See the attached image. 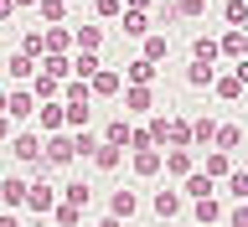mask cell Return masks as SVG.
I'll return each mask as SVG.
<instances>
[{
	"mask_svg": "<svg viewBox=\"0 0 248 227\" xmlns=\"http://www.w3.org/2000/svg\"><path fill=\"white\" fill-rule=\"evenodd\" d=\"M62 104H93V88L83 77H73V83H62Z\"/></svg>",
	"mask_w": 248,
	"mask_h": 227,
	"instance_id": "29",
	"label": "cell"
},
{
	"mask_svg": "<svg viewBox=\"0 0 248 227\" xmlns=\"http://www.w3.org/2000/svg\"><path fill=\"white\" fill-rule=\"evenodd\" d=\"M186 83H191V88H212V83H217V67H207V62H191V67H186Z\"/></svg>",
	"mask_w": 248,
	"mask_h": 227,
	"instance_id": "28",
	"label": "cell"
},
{
	"mask_svg": "<svg viewBox=\"0 0 248 227\" xmlns=\"http://www.w3.org/2000/svg\"><path fill=\"white\" fill-rule=\"evenodd\" d=\"M119 160H124L119 145H98V150H93V166L98 170H119Z\"/></svg>",
	"mask_w": 248,
	"mask_h": 227,
	"instance_id": "31",
	"label": "cell"
},
{
	"mask_svg": "<svg viewBox=\"0 0 248 227\" xmlns=\"http://www.w3.org/2000/svg\"><path fill=\"white\" fill-rule=\"evenodd\" d=\"M124 108H129V114H145V108H155V93L150 88H135V83H124Z\"/></svg>",
	"mask_w": 248,
	"mask_h": 227,
	"instance_id": "12",
	"label": "cell"
},
{
	"mask_svg": "<svg viewBox=\"0 0 248 227\" xmlns=\"http://www.w3.org/2000/svg\"><path fill=\"white\" fill-rule=\"evenodd\" d=\"M124 11H145L150 15V0H124Z\"/></svg>",
	"mask_w": 248,
	"mask_h": 227,
	"instance_id": "44",
	"label": "cell"
},
{
	"mask_svg": "<svg viewBox=\"0 0 248 227\" xmlns=\"http://www.w3.org/2000/svg\"><path fill=\"white\" fill-rule=\"evenodd\" d=\"M243 5H248V0H243Z\"/></svg>",
	"mask_w": 248,
	"mask_h": 227,
	"instance_id": "52",
	"label": "cell"
},
{
	"mask_svg": "<svg viewBox=\"0 0 248 227\" xmlns=\"http://www.w3.org/2000/svg\"><path fill=\"white\" fill-rule=\"evenodd\" d=\"M83 227H88V222H83Z\"/></svg>",
	"mask_w": 248,
	"mask_h": 227,
	"instance_id": "51",
	"label": "cell"
},
{
	"mask_svg": "<svg viewBox=\"0 0 248 227\" xmlns=\"http://www.w3.org/2000/svg\"><path fill=\"white\" fill-rule=\"evenodd\" d=\"M238 145H243V129H238V124H217V139H212V150L232 155V150H238Z\"/></svg>",
	"mask_w": 248,
	"mask_h": 227,
	"instance_id": "23",
	"label": "cell"
},
{
	"mask_svg": "<svg viewBox=\"0 0 248 227\" xmlns=\"http://www.w3.org/2000/svg\"><path fill=\"white\" fill-rule=\"evenodd\" d=\"M46 166H73L78 160V150H73V135H52L46 139V155H42Z\"/></svg>",
	"mask_w": 248,
	"mask_h": 227,
	"instance_id": "5",
	"label": "cell"
},
{
	"mask_svg": "<svg viewBox=\"0 0 248 227\" xmlns=\"http://www.w3.org/2000/svg\"><path fill=\"white\" fill-rule=\"evenodd\" d=\"M5 135H11V119H0V139H5Z\"/></svg>",
	"mask_w": 248,
	"mask_h": 227,
	"instance_id": "48",
	"label": "cell"
},
{
	"mask_svg": "<svg viewBox=\"0 0 248 227\" xmlns=\"http://www.w3.org/2000/svg\"><path fill=\"white\" fill-rule=\"evenodd\" d=\"M212 139H217V119L202 114V119L191 124V150H212Z\"/></svg>",
	"mask_w": 248,
	"mask_h": 227,
	"instance_id": "16",
	"label": "cell"
},
{
	"mask_svg": "<svg viewBox=\"0 0 248 227\" xmlns=\"http://www.w3.org/2000/svg\"><path fill=\"white\" fill-rule=\"evenodd\" d=\"M119 26H124V36H140V42H145V36L155 31V21H150L145 11H124V15H119Z\"/></svg>",
	"mask_w": 248,
	"mask_h": 227,
	"instance_id": "10",
	"label": "cell"
},
{
	"mask_svg": "<svg viewBox=\"0 0 248 227\" xmlns=\"http://www.w3.org/2000/svg\"><path fill=\"white\" fill-rule=\"evenodd\" d=\"M42 150H46V145H42V135H31V129L11 139V155L21 160V166H46V160H42Z\"/></svg>",
	"mask_w": 248,
	"mask_h": 227,
	"instance_id": "2",
	"label": "cell"
},
{
	"mask_svg": "<svg viewBox=\"0 0 248 227\" xmlns=\"http://www.w3.org/2000/svg\"><path fill=\"white\" fill-rule=\"evenodd\" d=\"M104 62H98V52H73V77H83V83H93V73H98Z\"/></svg>",
	"mask_w": 248,
	"mask_h": 227,
	"instance_id": "25",
	"label": "cell"
},
{
	"mask_svg": "<svg viewBox=\"0 0 248 227\" xmlns=\"http://www.w3.org/2000/svg\"><path fill=\"white\" fill-rule=\"evenodd\" d=\"M135 207H140L135 191H114V197H108V217H119V222H129V217H135Z\"/></svg>",
	"mask_w": 248,
	"mask_h": 227,
	"instance_id": "17",
	"label": "cell"
},
{
	"mask_svg": "<svg viewBox=\"0 0 248 227\" xmlns=\"http://www.w3.org/2000/svg\"><path fill=\"white\" fill-rule=\"evenodd\" d=\"M93 15H98V21H119V15H124V0H93Z\"/></svg>",
	"mask_w": 248,
	"mask_h": 227,
	"instance_id": "35",
	"label": "cell"
},
{
	"mask_svg": "<svg viewBox=\"0 0 248 227\" xmlns=\"http://www.w3.org/2000/svg\"><path fill=\"white\" fill-rule=\"evenodd\" d=\"M36 108H42V104H36L31 88H11V93H5V119H31Z\"/></svg>",
	"mask_w": 248,
	"mask_h": 227,
	"instance_id": "3",
	"label": "cell"
},
{
	"mask_svg": "<svg viewBox=\"0 0 248 227\" xmlns=\"http://www.w3.org/2000/svg\"><path fill=\"white\" fill-rule=\"evenodd\" d=\"M0 207H26V181L21 176H0Z\"/></svg>",
	"mask_w": 248,
	"mask_h": 227,
	"instance_id": "8",
	"label": "cell"
},
{
	"mask_svg": "<svg viewBox=\"0 0 248 227\" xmlns=\"http://www.w3.org/2000/svg\"><path fill=\"white\" fill-rule=\"evenodd\" d=\"M166 52H170V36H166V31H150V36H145V52H140V57H145V62H160Z\"/></svg>",
	"mask_w": 248,
	"mask_h": 227,
	"instance_id": "26",
	"label": "cell"
},
{
	"mask_svg": "<svg viewBox=\"0 0 248 227\" xmlns=\"http://www.w3.org/2000/svg\"><path fill=\"white\" fill-rule=\"evenodd\" d=\"M160 155H166V170L176 181H186V176L197 170V150H160Z\"/></svg>",
	"mask_w": 248,
	"mask_h": 227,
	"instance_id": "6",
	"label": "cell"
},
{
	"mask_svg": "<svg viewBox=\"0 0 248 227\" xmlns=\"http://www.w3.org/2000/svg\"><path fill=\"white\" fill-rule=\"evenodd\" d=\"M150 207H155V217H166V222H170V217H181L186 197H181V191H155V201H150Z\"/></svg>",
	"mask_w": 248,
	"mask_h": 227,
	"instance_id": "13",
	"label": "cell"
},
{
	"mask_svg": "<svg viewBox=\"0 0 248 227\" xmlns=\"http://www.w3.org/2000/svg\"><path fill=\"white\" fill-rule=\"evenodd\" d=\"M217 46H222V57L243 62V57H248V31H222V36H217Z\"/></svg>",
	"mask_w": 248,
	"mask_h": 227,
	"instance_id": "9",
	"label": "cell"
},
{
	"mask_svg": "<svg viewBox=\"0 0 248 227\" xmlns=\"http://www.w3.org/2000/svg\"><path fill=\"white\" fill-rule=\"evenodd\" d=\"M228 227H248V201H238V207L228 212Z\"/></svg>",
	"mask_w": 248,
	"mask_h": 227,
	"instance_id": "43",
	"label": "cell"
},
{
	"mask_svg": "<svg viewBox=\"0 0 248 227\" xmlns=\"http://www.w3.org/2000/svg\"><path fill=\"white\" fill-rule=\"evenodd\" d=\"M212 93H217V98H228V104H232V98H243V83H238V73H217Z\"/></svg>",
	"mask_w": 248,
	"mask_h": 227,
	"instance_id": "27",
	"label": "cell"
},
{
	"mask_svg": "<svg viewBox=\"0 0 248 227\" xmlns=\"http://www.w3.org/2000/svg\"><path fill=\"white\" fill-rule=\"evenodd\" d=\"M98 227H124V222H119V217H104V222H98Z\"/></svg>",
	"mask_w": 248,
	"mask_h": 227,
	"instance_id": "46",
	"label": "cell"
},
{
	"mask_svg": "<svg viewBox=\"0 0 248 227\" xmlns=\"http://www.w3.org/2000/svg\"><path fill=\"white\" fill-rule=\"evenodd\" d=\"M129 150H155V139H150V129H135V135H129Z\"/></svg>",
	"mask_w": 248,
	"mask_h": 227,
	"instance_id": "42",
	"label": "cell"
},
{
	"mask_svg": "<svg viewBox=\"0 0 248 227\" xmlns=\"http://www.w3.org/2000/svg\"><path fill=\"white\" fill-rule=\"evenodd\" d=\"M88 88H93V98H119V93H124V77H119V67H98Z\"/></svg>",
	"mask_w": 248,
	"mask_h": 227,
	"instance_id": "4",
	"label": "cell"
},
{
	"mask_svg": "<svg viewBox=\"0 0 248 227\" xmlns=\"http://www.w3.org/2000/svg\"><path fill=\"white\" fill-rule=\"evenodd\" d=\"M191 217H197L202 227H212V222H228V212H222V201H217V197H202L197 207H191Z\"/></svg>",
	"mask_w": 248,
	"mask_h": 227,
	"instance_id": "15",
	"label": "cell"
},
{
	"mask_svg": "<svg viewBox=\"0 0 248 227\" xmlns=\"http://www.w3.org/2000/svg\"><path fill=\"white\" fill-rule=\"evenodd\" d=\"M129 135H135V124L119 114V119H108V129H104L98 139H104V145H119V150H124V145H129Z\"/></svg>",
	"mask_w": 248,
	"mask_h": 227,
	"instance_id": "20",
	"label": "cell"
},
{
	"mask_svg": "<svg viewBox=\"0 0 248 227\" xmlns=\"http://www.w3.org/2000/svg\"><path fill=\"white\" fill-rule=\"evenodd\" d=\"M11 5H16V11H26V5H36V0H11Z\"/></svg>",
	"mask_w": 248,
	"mask_h": 227,
	"instance_id": "47",
	"label": "cell"
},
{
	"mask_svg": "<svg viewBox=\"0 0 248 227\" xmlns=\"http://www.w3.org/2000/svg\"><path fill=\"white\" fill-rule=\"evenodd\" d=\"M217 57H222V46H217V36H207V31H202L197 42H191V62H207V67H217Z\"/></svg>",
	"mask_w": 248,
	"mask_h": 227,
	"instance_id": "14",
	"label": "cell"
},
{
	"mask_svg": "<svg viewBox=\"0 0 248 227\" xmlns=\"http://www.w3.org/2000/svg\"><path fill=\"white\" fill-rule=\"evenodd\" d=\"M26 207H31V212H57V186L46 181V170L26 186Z\"/></svg>",
	"mask_w": 248,
	"mask_h": 227,
	"instance_id": "1",
	"label": "cell"
},
{
	"mask_svg": "<svg viewBox=\"0 0 248 227\" xmlns=\"http://www.w3.org/2000/svg\"><path fill=\"white\" fill-rule=\"evenodd\" d=\"M129 166H135V176H160L166 155H160V150H135V160H129Z\"/></svg>",
	"mask_w": 248,
	"mask_h": 227,
	"instance_id": "18",
	"label": "cell"
},
{
	"mask_svg": "<svg viewBox=\"0 0 248 227\" xmlns=\"http://www.w3.org/2000/svg\"><path fill=\"white\" fill-rule=\"evenodd\" d=\"M67 108V124L73 129H88V119H93V104H62Z\"/></svg>",
	"mask_w": 248,
	"mask_h": 227,
	"instance_id": "34",
	"label": "cell"
},
{
	"mask_svg": "<svg viewBox=\"0 0 248 227\" xmlns=\"http://www.w3.org/2000/svg\"><path fill=\"white\" fill-rule=\"evenodd\" d=\"M212 191H217V181H212V176H202V170H191V176L181 181V197H191V201L212 197Z\"/></svg>",
	"mask_w": 248,
	"mask_h": 227,
	"instance_id": "11",
	"label": "cell"
},
{
	"mask_svg": "<svg viewBox=\"0 0 248 227\" xmlns=\"http://www.w3.org/2000/svg\"><path fill=\"white\" fill-rule=\"evenodd\" d=\"M5 73H11L16 83H31V77H36V57H26V52H16V57L5 62Z\"/></svg>",
	"mask_w": 248,
	"mask_h": 227,
	"instance_id": "24",
	"label": "cell"
},
{
	"mask_svg": "<svg viewBox=\"0 0 248 227\" xmlns=\"http://www.w3.org/2000/svg\"><path fill=\"white\" fill-rule=\"evenodd\" d=\"M36 11H42V21H52V26H57L62 15H67V5H62V0H36Z\"/></svg>",
	"mask_w": 248,
	"mask_h": 227,
	"instance_id": "40",
	"label": "cell"
},
{
	"mask_svg": "<svg viewBox=\"0 0 248 227\" xmlns=\"http://www.w3.org/2000/svg\"><path fill=\"white\" fill-rule=\"evenodd\" d=\"M222 21H228V31H243L248 26V5L243 0H228V5H222Z\"/></svg>",
	"mask_w": 248,
	"mask_h": 227,
	"instance_id": "32",
	"label": "cell"
},
{
	"mask_svg": "<svg viewBox=\"0 0 248 227\" xmlns=\"http://www.w3.org/2000/svg\"><path fill=\"white\" fill-rule=\"evenodd\" d=\"M36 114H42V129H46V135H62V124H67V108H62V98H57V104H42Z\"/></svg>",
	"mask_w": 248,
	"mask_h": 227,
	"instance_id": "21",
	"label": "cell"
},
{
	"mask_svg": "<svg viewBox=\"0 0 248 227\" xmlns=\"http://www.w3.org/2000/svg\"><path fill=\"white\" fill-rule=\"evenodd\" d=\"M62 5H67V0H62Z\"/></svg>",
	"mask_w": 248,
	"mask_h": 227,
	"instance_id": "50",
	"label": "cell"
},
{
	"mask_svg": "<svg viewBox=\"0 0 248 227\" xmlns=\"http://www.w3.org/2000/svg\"><path fill=\"white\" fill-rule=\"evenodd\" d=\"M98 145H104V139L93 135V129H78V135H73V150H78V155H93Z\"/></svg>",
	"mask_w": 248,
	"mask_h": 227,
	"instance_id": "38",
	"label": "cell"
},
{
	"mask_svg": "<svg viewBox=\"0 0 248 227\" xmlns=\"http://www.w3.org/2000/svg\"><path fill=\"white\" fill-rule=\"evenodd\" d=\"M62 201H73V207H88V186H83V181L62 186Z\"/></svg>",
	"mask_w": 248,
	"mask_h": 227,
	"instance_id": "41",
	"label": "cell"
},
{
	"mask_svg": "<svg viewBox=\"0 0 248 227\" xmlns=\"http://www.w3.org/2000/svg\"><path fill=\"white\" fill-rule=\"evenodd\" d=\"M46 57H67V46H73V31H62V26H46Z\"/></svg>",
	"mask_w": 248,
	"mask_h": 227,
	"instance_id": "22",
	"label": "cell"
},
{
	"mask_svg": "<svg viewBox=\"0 0 248 227\" xmlns=\"http://www.w3.org/2000/svg\"><path fill=\"white\" fill-rule=\"evenodd\" d=\"M21 52H26V57H46V36L42 31H26V36H21Z\"/></svg>",
	"mask_w": 248,
	"mask_h": 227,
	"instance_id": "37",
	"label": "cell"
},
{
	"mask_svg": "<svg viewBox=\"0 0 248 227\" xmlns=\"http://www.w3.org/2000/svg\"><path fill=\"white\" fill-rule=\"evenodd\" d=\"M129 83H135V88H150V83H155V62L135 57V62H129Z\"/></svg>",
	"mask_w": 248,
	"mask_h": 227,
	"instance_id": "30",
	"label": "cell"
},
{
	"mask_svg": "<svg viewBox=\"0 0 248 227\" xmlns=\"http://www.w3.org/2000/svg\"><path fill=\"white\" fill-rule=\"evenodd\" d=\"M207 15V0H176V21H197Z\"/></svg>",
	"mask_w": 248,
	"mask_h": 227,
	"instance_id": "36",
	"label": "cell"
},
{
	"mask_svg": "<svg viewBox=\"0 0 248 227\" xmlns=\"http://www.w3.org/2000/svg\"><path fill=\"white\" fill-rule=\"evenodd\" d=\"M0 119H5V93H0Z\"/></svg>",
	"mask_w": 248,
	"mask_h": 227,
	"instance_id": "49",
	"label": "cell"
},
{
	"mask_svg": "<svg viewBox=\"0 0 248 227\" xmlns=\"http://www.w3.org/2000/svg\"><path fill=\"white\" fill-rule=\"evenodd\" d=\"M228 197L232 201H248V170H232V176H228Z\"/></svg>",
	"mask_w": 248,
	"mask_h": 227,
	"instance_id": "39",
	"label": "cell"
},
{
	"mask_svg": "<svg viewBox=\"0 0 248 227\" xmlns=\"http://www.w3.org/2000/svg\"><path fill=\"white\" fill-rule=\"evenodd\" d=\"M11 15H16V5H11V0H0V21H11Z\"/></svg>",
	"mask_w": 248,
	"mask_h": 227,
	"instance_id": "45",
	"label": "cell"
},
{
	"mask_svg": "<svg viewBox=\"0 0 248 227\" xmlns=\"http://www.w3.org/2000/svg\"><path fill=\"white\" fill-rule=\"evenodd\" d=\"M202 176H212V181H228L232 176V155H222V150H207V160H202Z\"/></svg>",
	"mask_w": 248,
	"mask_h": 227,
	"instance_id": "7",
	"label": "cell"
},
{
	"mask_svg": "<svg viewBox=\"0 0 248 227\" xmlns=\"http://www.w3.org/2000/svg\"><path fill=\"white\" fill-rule=\"evenodd\" d=\"M104 46V26H78L73 31V52H98Z\"/></svg>",
	"mask_w": 248,
	"mask_h": 227,
	"instance_id": "19",
	"label": "cell"
},
{
	"mask_svg": "<svg viewBox=\"0 0 248 227\" xmlns=\"http://www.w3.org/2000/svg\"><path fill=\"white\" fill-rule=\"evenodd\" d=\"M57 227H83V207H73V201H57Z\"/></svg>",
	"mask_w": 248,
	"mask_h": 227,
	"instance_id": "33",
	"label": "cell"
}]
</instances>
